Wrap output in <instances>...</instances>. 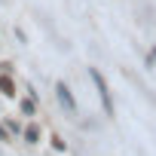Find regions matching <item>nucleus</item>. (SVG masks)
I'll return each mask as SVG.
<instances>
[{
  "label": "nucleus",
  "instance_id": "nucleus-1",
  "mask_svg": "<svg viewBox=\"0 0 156 156\" xmlns=\"http://www.w3.org/2000/svg\"><path fill=\"white\" fill-rule=\"evenodd\" d=\"M89 76H92V83H95V89H98V98H101V107H104V113H107V116H113V101H110V89H107V83H104L101 70H98V67H89Z\"/></svg>",
  "mask_w": 156,
  "mask_h": 156
},
{
  "label": "nucleus",
  "instance_id": "nucleus-2",
  "mask_svg": "<svg viewBox=\"0 0 156 156\" xmlns=\"http://www.w3.org/2000/svg\"><path fill=\"white\" fill-rule=\"evenodd\" d=\"M58 98H61V104H67L70 110H76V101H73V95H70V89L64 83H58Z\"/></svg>",
  "mask_w": 156,
  "mask_h": 156
},
{
  "label": "nucleus",
  "instance_id": "nucleus-3",
  "mask_svg": "<svg viewBox=\"0 0 156 156\" xmlns=\"http://www.w3.org/2000/svg\"><path fill=\"white\" fill-rule=\"evenodd\" d=\"M0 89H3V95H16V92H12V80H9V76H0Z\"/></svg>",
  "mask_w": 156,
  "mask_h": 156
},
{
  "label": "nucleus",
  "instance_id": "nucleus-4",
  "mask_svg": "<svg viewBox=\"0 0 156 156\" xmlns=\"http://www.w3.org/2000/svg\"><path fill=\"white\" fill-rule=\"evenodd\" d=\"M25 138H28V141H37V129H34V126H31V129H28V132H25Z\"/></svg>",
  "mask_w": 156,
  "mask_h": 156
}]
</instances>
